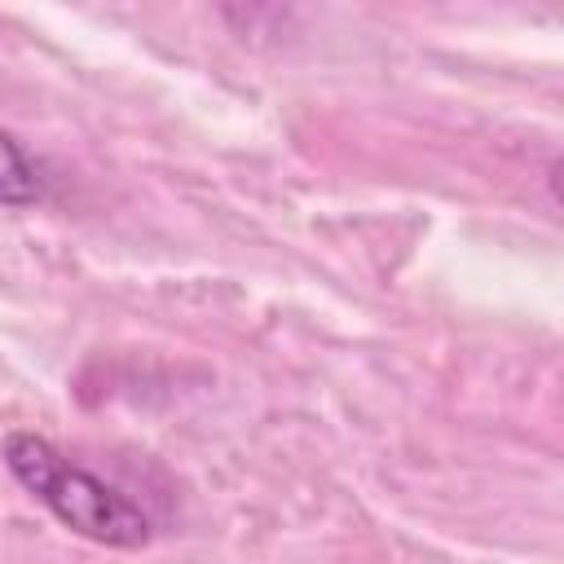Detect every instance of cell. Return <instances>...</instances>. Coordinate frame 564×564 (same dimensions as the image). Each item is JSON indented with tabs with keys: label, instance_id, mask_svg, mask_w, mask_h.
Wrapping results in <instances>:
<instances>
[{
	"label": "cell",
	"instance_id": "obj_1",
	"mask_svg": "<svg viewBox=\"0 0 564 564\" xmlns=\"http://www.w3.org/2000/svg\"><path fill=\"white\" fill-rule=\"evenodd\" d=\"M0 458L9 476L75 538L110 546V551H137L150 542V516L110 480L97 471L70 463L53 441L35 432H9L0 445Z\"/></svg>",
	"mask_w": 564,
	"mask_h": 564
},
{
	"label": "cell",
	"instance_id": "obj_2",
	"mask_svg": "<svg viewBox=\"0 0 564 564\" xmlns=\"http://www.w3.org/2000/svg\"><path fill=\"white\" fill-rule=\"evenodd\" d=\"M48 198V172L44 163L0 128V207H35Z\"/></svg>",
	"mask_w": 564,
	"mask_h": 564
}]
</instances>
